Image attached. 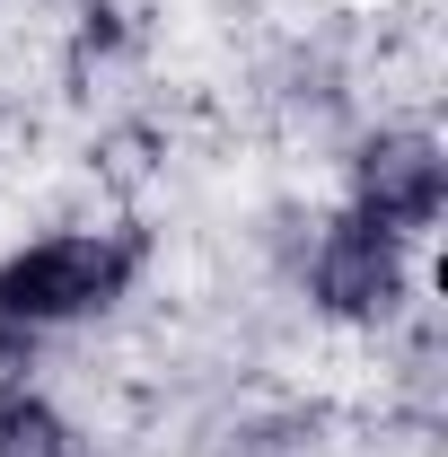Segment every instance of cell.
Masks as SVG:
<instances>
[{
  "label": "cell",
  "mask_w": 448,
  "mask_h": 457,
  "mask_svg": "<svg viewBox=\"0 0 448 457\" xmlns=\"http://www.w3.org/2000/svg\"><path fill=\"white\" fill-rule=\"evenodd\" d=\"M141 246L132 237H97V228H71V237H45L27 255L0 264V326H62V317H88L106 308L114 290L132 282Z\"/></svg>",
  "instance_id": "cell-1"
},
{
  "label": "cell",
  "mask_w": 448,
  "mask_h": 457,
  "mask_svg": "<svg viewBox=\"0 0 448 457\" xmlns=\"http://www.w3.org/2000/svg\"><path fill=\"white\" fill-rule=\"evenodd\" d=\"M369 228L387 237H413V228L440 220V150L422 132H387L361 150V203H352Z\"/></svg>",
  "instance_id": "cell-2"
},
{
  "label": "cell",
  "mask_w": 448,
  "mask_h": 457,
  "mask_svg": "<svg viewBox=\"0 0 448 457\" xmlns=\"http://www.w3.org/2000/svg\"><path fill=\"white\" fill-rule=\"evenodd\" d=\"M0 457H71V431L45 396H9L0 404Z\"/></svg>",
  "instance_id": "cell-4"
},
{
  "label": "cell",
  "mask_w": 448,
  "mask_h": 457,
  "mask_svg": "<svg viewBox=\"0 0 448 457\" xmlns=\"http://www.w3.org/2000/svg\"><path fill=\"white\" fill-rule=\"evenodd\" d=\"M395 290H404V255H395L387 228H369L361 212L326 228V246H317V299L335 317H387Z\"/></svg>",
  "instance_id": "cell-3"
}]
</instances>
